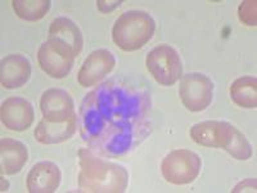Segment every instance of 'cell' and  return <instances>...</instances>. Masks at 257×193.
Segmentation results:
<instances>
[{
	"label": "cell",
	"instance_id": "obj_15",
	"mask_svg": "<svg viewBox=\"0 0 257 193\" xmlns=\"http://www.w3.org/2000/svg\"><path fill=\"white\" fill-rule=\"evenodd\" d=\"M29 160V151L22 142L12 138L0 141V167L2 174L13 175L24 169Z\"/></svg>",
	"mask_w": 257,
	"mask_h": 193
},
{
	"label": "cell",
	"instance_id": "obj_3",
	"mask_svg": "<svg viewBox=\"0 0 257 193\" xmlns=\"http://www.w3.org/2000/svg\"><path fill=\"white\" fill-rule=\"evenodd\" d=\"M190 138L197 144L210 148H224L237 160H248L252 146L244 134L225 121H203L190 128Z\"/></svg>",
	"mask_w": 257,
	"mask_h": 193
},
{
	"label": "cell",
	"instance_id": "obj_6",
	"mask_svg": "<svg viewBox=\"0 0 257 193\" xmlns=\"http://www.w3.org/2000/svg\"><path fill=\"white\" fill-rule=\"evenodd\" d=\"M202 161L189 149H174L162 160L161 171L169 183L176 185L189 184L201 173Z\"/></svg>",
	"mask_w": 257,
	"mask_h": 193
},
{
	"label": "cell",
	"instance_id": "obj_18",
	"mask_svg": "<svg viewBox=\"0 0 257 193\" xmlns=\"http://www.w3.org/2000/svg\"><path fill=\"white\" fill-rule=\"evenodd\" d=\"M16 15L24 21L36 22L44 17L50 9V0H13Z\"/></svg>",
	"mask_w": 257,
	"mask_h": 193
},
{
	"label": "cell",
	"instance_id": "obj_1",
	"mask_svg": "<svg viewBox=\"0 0 257 193\" xmlns=\"http://www.w3.org/2000/svg\"><path fill=\"white\" fill-rule=\"evenodd\" d=\"M151 96L122 79L102 82L85 95L80 133L90 151L103 157L132 152L151 132Z\"/></svg>",
	"mask_w": 257,
	"mask_h": 193
},
{
	"label": "cell",
	"instance_id": "obj_5",
	"mask_svg": "<svg viewBox=\"0 0 257 193\" xmlns=\"http://www.w3.org/2000/svg\"><path fill=\"white\" fill-rule=\"evenodd\" d=\"M148 72L160 85L171 86L183 77V63L179 53L167 44L158 45L147 54Z\"/></svg>",
	"mask_w": 257,
	"mask_h": 193
},
{
	"label": "cell",
	"instance_id": "obj_12",
	"mask_svg": "<svg viewBox=\"0 0 257 193\" xmlns=\"http://www.w3.org/2000/svg\"><path fill=\"white\" fill-rule=\"evenodd\" d=\"M77 115L68 117L66 120L52 121L43 119L36 126L34 135L41 144H59L70 139L77 129Z\"/></svg>",
	"mask_w": 257,
	"mask_h": 193
},
{
	"label": "cell",
	"instance_id": "obj_8",
	"mask_svg": "<svg viewBox=\"0 0 257 193\" xmlns=\"http://www.w3.org/2000/svg\"><path fill=\"white\" fill-rule=\"evenodd\" d=\"M179 96L189 111H205L212 102L213 82L203 73H187L181 77Z\"/></svg>",
	"mask_w": 257,
	"mask_h": 193
},
{
	"label": "cell",
	"instance_id": "obj_13",
	"mask_svg": "<svg viewBox=\"0 0 257 193\" xmlns=\"http://www.w3.org/2000/svg\"><path fill=\"white\" fill-rule=\"evenodd\" d=\"M61 170L54 162L41 161L32 166L27 175V189L31 193H52L61 184Z\"/></svg>",
	"mask_w": 257,
	"mask_h": 193
},
{
	"label": "cell",
	"instance_id": "obj_14",
	"mask_svg": "<svg viewBox=\"0 0 257 193\" xmlns=\"http://www.w3.org/2000/svg\"><path fill=\"white\" fill-rule=\"evenodd\" d=\"M31 76V63L22 54H11L2 61L0 80L6 89L24 86Z\"/></svg>",
	"mask_w": 257,
	"mask_h": 193
},
{
	"label": "cell",
	"instance_id": "obj_19",
	"mask_svg": "<svg viewBox=\"0 0 257 193\" xmlns=\"http://www.w3.org/2000/svg\"><path fill=\"white\" fill-rule=\"evenodd\" d=\"M257 2L256 0H244L238 8V17L240 22L247 26H256L257 24Z\"/></svg>",
	"mask_w": 257,
	"mask_h": 193
},
{
	"label": "cell",
	"instance_id": "obj_22",
	"mask_svg": "<svg viewBox=\"0 0 257 193\" xmlns=\"http://www.w3.org/2000/svg\"><path fill=\"white\" fill-rule=\"evenodd\" d=\"M0 180H2V192H6V190H8L9 184H8V181L4 179V176H2V178H0Z\"/></svg>",
	"mask_w": 257,
	"mask_h": 193
},
{
	"label": "cell",
	"instance_id": "obj_20",
	"mask_svg": "<svg viewBox=\"0 0 257 193\" xmlns=\"http://www.w3.org/2000/svg\"><path fill=\"white\" fill-rule=\"evenodd\" d=\"M256 179L254 178H248L244 179L243 181L238 183L234 189H231L233 193H239V192H256Z\"/></svg>",
	"mask_w": 257,
	"mask_h": 193
},
{
	"label": "cell",
	"instance_id": "obj_2",
	"mask_svg": "<svg viewBox=\"0 0 257 193\" xmlns=\"http://www.w3.org/2000/svg\"><path fill=\"white\" fill-rule=\"evenodd\" d=\"M79 188L82 192H123L128 174L121 165L96 157L90 149L79 151Z\"/></svg>",
	"mask_w": 257,
	"mask_h": 193
},
{
	"label": "cell",
	"instance_id": "obj_21",
	"mask_svg": "<svg viewBox=\"0 0 257 193\" xmlns=\"http://www.w3.org/2000/svg\"><path fill=\"white\" fill-rule=\"evenodd\" d=\"M121 4H122V2H117V0H114V2H107V0H99V2H96V7H98V9H99L102 13L112 12V11H114L116 8H118Z\"/></svg>",
	"mask_w": 257,
	"mask_h": 193
},
{
	"label": "cell",
	"instance_id": "obj_17",
	"mask_svg": "<svg viewBox=\"0 0 257 193\" xmlns=\"http://www.w3.org/2000/svg\"><path fill=\"white\" fill-rule=\"evenodd\" d=\"M230 96L233 102L243 109H256L257 106V80L254 76H242L230 86Z\"/></svg>",
	"mask_w": 257,
	"mask_h": 193
},
{
	"label": "cell",
	"instance_id": "obj_9",
	"mask_svg": "<svg viewBox=\"0 0 257 193\" xmlns=\"http://www.w3.org/2000/svg\"><path fill=\"white\" fill-rule=\"evenodd\" d=\"M116 58L109 50L96 49L85 59L77 73V81L84 88L99 84L114 68Z\"/></svg>",
	"mask_w": 257,
	"mask_h": 193
},
{
	"label": "cell",
	"instance_id": "obj_16",
	"mask_svg": "<svg viewBox=\"0 0 257 193\" xmlns=\"http://www.w3.org/2000/svg\"><path fill=\"white\" fill-rule=\"evenodd\" d=\"M49 39H56L67 45L75 56H79L84 47V39L77 25L67 17L53 21L49 29Z\"/></svg>",
	"mask_w": 257,
	"mask_h": 193
},
{
	"label": "cell",
	"instance_id": "obj_7",
	"mask_svg": "<svg viewBox=\"0 0 257 193\" xmlns=\"http://www.w3.org/2000/svg\"><path fill=\"white\" fill-rule=\"evenodd\" d=\"M75 54L66 44L56 39H48L38 52L41 70L53 79H63L71 72L75 63Z\"/></svg>",
	"mask_w": 257,
	"mask_h": 193
},
{
	"label": "cell",
	"instance_id": "obj_11",
	"mask_svg": "<svg viewBox=\"0 0 257 193\" xmlns=\"http://www.w3.org/2000/svg\"><path fill=\"white\" fill-rule=\"evenodd\" d=\"M40 110L44 119L52 121L66 120L76 114L72 96L66 90L58 88L48 89L43 93Z\"/></svg>",
	"mask_w": 257,
	"mask_h": 193
},
{
	"label": "cell",
	"instance_id": "obj_10",
	"mask_svg": "<svg viewBox=\"0 0 257 193\" xmlns=\"http://www.w3.org/2000/svg\"><path fill=\"white\" fill-rule=\"evenodd\" d=\"M2 123L13 132L27 130L34 123L35 111L31 103L21 96H11L4 101L0 110Z\"/></svg>",
	"mask_w": 257,
	"mask_h": 193
},
{
	"label": "cell",
	"instance_id": "obj_4",
	"mask_svg": "<svg viewBox=\"0 0 257 193\" xmlns=\"http://www.w3.org/2000/svg\"><path fill=\"white\" fill-rule=\"evenodd\" d=\"M156 22L149 13L128 11L121 15L112 29V40L120 49L134 52L141 49L155 35Z\"/></svg>",
	"mask_w": 257,
	"mask_h": 193
}]
</instances>
